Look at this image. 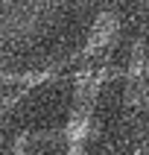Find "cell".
<instances>
[]
</instances>
